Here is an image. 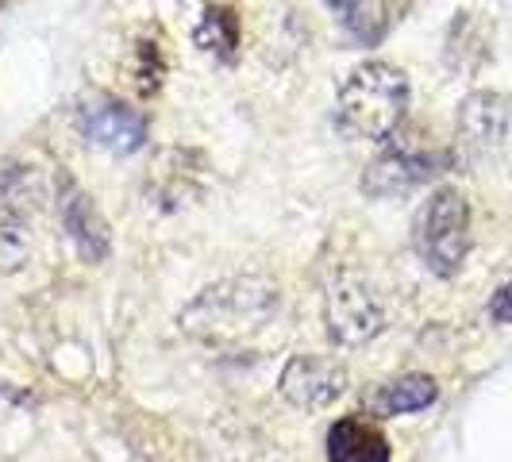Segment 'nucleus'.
<instances>
[{
  "instance_id": "obj_7",
  "label": "nucleus",
  "mask_w": 512,
  "mask_h": 462,
  "mask_svg": "<svg viewBox=\"0 0 512 462\" xmlns=\"http://www.w3.org/2000/svg\"><path fill=\"white\" fill-rule=\"evenodd\" d=\"M278 389L293 409H328L347 389V366L339 359H324V355H293L285 362Z\"/></svg>"
},
{
  "instance_id": "obj_4",
  "label": "nucleus",
  "mask_w": 512,
  "mask_h": 462,
  "mask_svg": "<svg viewBox=\"0 0 512 462\" xmlns=\"http://www.w3.org/2000/svg\"><path fill=\"white\" fill-rule=\"evenodd\" d=\"M451 166L447 151H424V147H389L385 154H378L366 174H362V193L385 201V197H405L412 189H420L424 181L439 178Z\"/></svg>"
},
{
  "instance_id": "obj_6",
  "label": "nucleus",
  "mask_w": 512,
  "mask_h": 462,
  "mask_svg": "<svg viewBox=\"0 0 512 462\" xmlns=\"http://www.w3.org/2000/svg\"><path fill=\"white\" fill-rule=\"evenodd\" d=\"M77 128L93 147H104L112 154H131L147 143V116L112 97H89L81 104Z\"/></svg>"
},
{
  "instance_id": "obj_13",
  "label": "nucleus",
  "mask_w": 512,
  "mask_h": 462,
  "mask_svg": "<svg viewBox=\"0 0 512 462\" xmlns=\"http://www.w3.org/2000/svg\"><path fill=\"white\" fill-rule=\"evenodd\" d=\"M339 16V24L347 27V35H355L359 43H378L385 35V4L382 0H324Z\"/></svg>"
},
{
  "instance_id": "obj_2",
  "label": "nucleus",
  "mask_w": 512,
  "mask_h": 462,
  "mask_svg": "<svg viewBox=\"0 0 512 462\" xmlns=\"http://www.w3.org/2000/svg\"><path fill=\"white\" fill-rule=\"evenodd\" d=\"M412 247L432 274L439 278L459 274L470 251V205L459 189L443 185L420 205L412 220Z\"/></svg>"
},
{
  "instance_id": "obj_15",
  "label": "nucleus",
  "mask_w": 512,
  "mask_h": 462,
  "mask_svg": "<svg viewBox=\"0 0 512 462\" xmlns=\"http://www.w3.org/2000/svg\"><path fill=\"white\" fill-rule=\"evenodd\" d=\"M489 316H493L497 324H512V282L497 289V297L489 301Z\"/></svg>"
},
{
  "instance_id": "obj_3",
  "label": "nucleus",
  "mask_w": 512,
  "mask_h": 462,
  "mask_svg": "<svg viewBox=\"0 0 512 462\" xmlns=\"http://www.w3.org/2000/svg\"><path fill=\"white\" fill-rule=\"evenodd\" d=\"M278 308V289L266 282H231L205 289L189 312H185V328L201 335L208 343H224L228 335H239L247 328H262L270 320V312Z\"/></svg>"
},
{
  "instance_id": "obj_10",
  "label": "nucleus",
  "mask_w": 512,
  "mask_h": 462,
  "mask_svg": "<svg viewBox=\"0 0 512 462\" xmlns=\"http://www.w3.org/2000/svg\"><path fill=\"white\" fill-rule=\"evenodd\" d=\"M439 385L428 374H405V378H393V382L374 385L370 393H362V409L378 420L389 416H405V412H420L428 405H436Z\"/></svg>"
},
{
  "instance_id": "obj_8",
  "label": "nucleus",
  "mask_w": 512,
  "mask_h": 462,
  "mask_svg": "<svg viewBox=\"0 0 512 462\" xmlns=\"http://www.w3.org/2000/svg\"><path fill=\"white\" fill-rule=\"evenodd\" d=\"M58 220H62V228L66 235L74 239L77 255L85 258V262H101L108 255V224H104L101 208L93 205V197L77 185L62 166H58Z\"/></svg>"
},
{
  "instance_id": "obj_12",
  "label": "nucleus",
  "mask_w": 512,
  "mask_h": 462,
  "mask_svg": "<svg viewBox=\"0 0 512 462\" xmlns=\"http://www.w3.org/2000/svg\"><path fill=\"white\" fill-rule=\"evenodd\" d=\"M193 39H197L201 51L220 54L224 62L235 58V47H239V16H235V8H228V4H212L205 16H201V24H197V31H193Z\"/></svg>"
},
{
  "instance_id": "obj_1",
  "label": "nucleus",
  "mask_w": 512,
  "mask_h": 462,
  "mask_svg": "<svg viewBox=\"0 0 512 462\" xmlns=\"http://www.w3.org/2000/svg\"><path fill=\"white\" fill-rule=\"evenodd\" d=\"M405 112H409V77L382 58L355 66L339 85L335 124L347 139L389 143L405 124Z\"/></svg>"
},
{
  "instance_id": "obj_5",
  "label": "nucleus",
  "mask_w": 512,
  "mask_h": 462,
  "mask_svg": "<svg viewBox=\"0 0 512 462\" xmlns=\"http://www.w3.org/2000/svg\"><path fill=\"white\" fill-rule=\"evenodd\" d=\"M324 316H328V332L332 339L347 343V347H359L366 339L385 328V312L378 305V293L362 282L359 274H339L328 289V305H324Z\"/></svg>"
},
{
  "instance_id": "obj_9",
  "label": "nucleus",
  "mask_w": 512,
  "mask_h": 462,
  "mask_svg": "<svg viewBox=\"0 0 512 462\" xmlns=\"http://www.w3.org/2000/svg\"><path fill=\"white\" fill-rule=\"evenodd\" d=\"M512 124V101L505 93L478 89L459 104V143L474 154L497 151L509 135Z\"/></svg>"
},
{
  "instance_id": "obj_16",
  "label": "nucleus",
  "mask_w": 512,
  "mask_h": 462,
  "mask_svg": "<svg viewBox=\"0 0 512 462\" xmlns=\"http://www.w3.org/2000/svg\"><path fill=\"white\" fill-rule=\"evenodd\" d=\"M0 8H4V0H0Z\"/></svg>"
},
{
  "instance_id": "obj_14",
  "label": "nucleus",
  "mask_w": 512,
  "mask_h": 462,
  "mask_svg": "<svg viewBox=\"0 0 512 462\" xmlns=\"http://www.w3.org/2000/svg\"><path fill=\"white\" fill-rule=\"evenodd\" d=\"M135 77H139V89H143V93H154V89H158V81H162V51H158L154 43H143V47H139V70H135Z\"/></svg>"
},
{
  "instance_id": "obj_11",
  "label": "nucleus",
  "mask_w": 512,
  "mask_h": 462,
  "mask_svg": "<svg viewBox=\"0 0 512 462\" xmlns=\"http://www.w3.org/2000/svg\"><path fill=\"white\" fill-rule=\"evenodd\" d=\"M328 462H389V439L362 416H343L328 428Z\"/></svg>"
}]
</instances>
